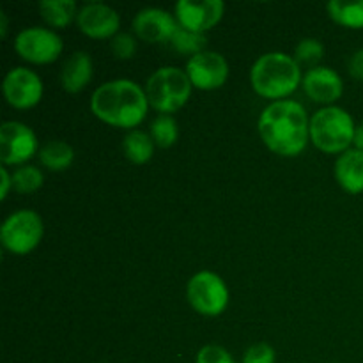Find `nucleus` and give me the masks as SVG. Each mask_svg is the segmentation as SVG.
I'll list each match as a JSON object with an SVG mask.
<instances>
[{
	"label": "nucleus",
	"mask_w": 363,
	"mask_h": 363,
	"mask_svg": "<svg viewBox=\"0 0 363 363\" xmlns=\"http://www.w3.org/2000/svg\"><path fill=\"white\" fill-rule=\"evenodd\" d=\"M259 133L273 152L296 156L305 149L311 133L307 112L298 101H275L262 110L259 117Z\"/></svg>",
	"instance_id": "f257e3e1"
},
{
	"label": "nucleus",
	"mask_w": 363,
	"mask_h": 363,
	"mask_svg": "<svg viewBox=\"0 0 363 363\" xmlns=\"http://www.w3.org/2000/svg\"><path fill=\"white\" fill-rule=\"evenodd\" d=\"M149 99L138 84L131 80H112L99 85L91 98L96 117L119 128H133L147 113Z\"/></svg>",
	"instance_id": "f03ea898"
},
{
	"label": "nucleus",
	"mask_w": 363,
	"mask_h": 363,
	"mask_svg": "<svg viewBox=\"0 0 363 363\" xmlns=\"http://www.w3.org/2000/svg\"><path fill=\"white\" fill-rule=\"evenodd\" d=\"M250 80L257 94L269 99H279L296 91L301 80L300 66L296 59L287 53H264L252 66Z\"/></svg>",
	"instance_id": "7ed1b4c3"
},
{
	"label": "nucleus",
	"mask_w": 363,
	"mask_h": 363,
	"mask_svg": "<svg viewBox=\"0 0 363 363\" xmlns=\"http://www.w3.org/2000/svg\"><path fill=\"white\" fill-rule=\"evenodd\" d=\"M354 123L340 106L318 110L311 121L312 142L325 152L346 151L354 138Z\"/></svg>",
	"instance_id": "20e7f679"
},
{
	"label": "nucleus",
	"mask_w": 363,
	"mask_h": 363,
	"mask_svg": "<svg viewBox=\"0 0 363 363\" xmlns=\"http://www.w3.org/2000/svg\"><path fill=\"white\" fill-rule=\"evenodd\" d=\"M191 92V82L186 71L179 67H160L149 77L145 85L149 105L158 112L170 113L179 110L188 101Z\"/></svg>",
	"instance_id": "39448f33"
},
{
	"label": "nucleus",
	"mask_w": 363,
	"mask_h": 363,
	"mask_svg": "<svg viewBox=\"0 0 363 363\" xmlns=\"http://www.w3.org/2000/svg\"><path fill=\"white\" fill-rule=\"evenodd\" d=\"M43 220L30 209H21L6 218L0 229V240L9 252L18 255L28 254L43 238Z\"/></svg>",
	"instance_id": "423d86ee"
},
{
	"label": "nucleus",
	"mask_w": 363,
	"mask_h": 363,
	"mask_svg": "<svg viewBox=\"0 0 363 363\" xmlns=\"http://www.w3.org/2000/svg\"><path fill=\"white\" fill-rule=\"evenodd\" d=\"M188 301L204 315H218L229 303V289L225 282L213 272H199L188 282Z\"/></svg>",
	"instance_id": "0eeeda50"
},
{
	"label": "nucleus",
	"mask_w": 363,
	"mask_h": 363,
	"mask_svg": "<svg viewBox=\"0 0 363 363\" xmlns=\"http://www.w3.org/2000/svg\"><path fill=\"white\" fill-rule=\"evenodd\" d=\"M14 48L28 62L48 64L53 62L62 52V39L50 28L30 27L23 28L16 35Z\"/></svg>",
	"instance_id": "6e6552de"
},
{
	"label": "nucleus",
	"mask_w": 363,
	"mask_h": 363,
	"mask_svg": "<svg viewBox=\"0 0 363 363\" xmlns=\"http://www.w3.org/2000/svg\"><path fill=\"white\" fill-rule=\"evenodd\" d=\"M38 151L34 131L18 121H7L0 128V160L6 165L27 162Z\"/></svg>",
	"instance_id": "1a4fd4ad"
},
{
	"label": "nucleus",
	"mask_w": 363,
	"mask_h": 363,
	"mask_svg": "<svg viewBox=\"0 0 363 363\" xmlns=\"http://www.w3.org/2000/svg\"><path fill=\"white\" fill-rule=\"evenodd\" d=\"M186 74L191 85L204 91L218 89L229 77V64L218 52H201L190 57L186 64Z\"/></svg>",
	"instance_id": "9d476101"
},
{
	"label": "nucleus",
	"mask_w": 363,
	"mask_h": 363,
	"mask_svg": "<svg viewBox=\"0 0 363 363\" xmlns=\"http://www.w3.org/2000/svg\"><path fill=\"white\" fill-rule=\"evenodd\" d=\"M4 96L14 108H30L43 96L41 78L27 67H14L4 78Z\"/></svg>",
	"instance_id": "9b49d317"
},
{
	"label": "nucleus",
	"mask_w": 363,
	"mask_h": 363,
	"mask_svg": "<svg viewBox=\"0 0 363 363\" xmlns=\"http://www.w3.org/2000/svg\"><path fill=\"white\" fill-rule=\"evenodd\" d=\"M176 14L181 27L204 34L222 18L223 2L222 0H202V2L179 0L176 4Z\"/></svg>",
	"instance_id": "f8f14e48"
},
{
	"label": "nucleus",
	"mask_w": 363,
	"mask_h": 363,
	"mask_svg": "<svg viewBox=\"0 0 363 363\" xmlns=\"http://www.w3.org/2000/svg\"><path fill=\"white\" fill-rule=\"evenodd\" d=\"M177 21L167 11L158 7H147L138 11L133 20L135 34L145 43H163L170 41L174 32L177 30Z\"/></svg>",
	"instance_id": "ddd939ff"
},
{
	"label": "nucleus",
	"mask_w": 363,
	"mask_h": 363,
	"mask_svg": "<svg viewBox=\"0 0 363 363\" xmlns=\"http://www.w3.org/2000/svg\"><path fill=\"white\" fill-rule=\"evenodd\" d=\"M78 27L84 34L91 35V38H110L119 28V14L112 9L110 6L101 2H91L85 4L77 14Z\"/></svg>",
	"instance_id": "4468645a"
},
{
	"label": "nucleus",
	"mask_w": 363,
	"mask_h": 363,
	"mask_svg": "<svg viewBox=\"0 0 363 363\" xmlns=\"http://www.w3.org/2000/svg\"><path fill=\"white\" fill-rule=\"evenodd\" d=\"M303 89L308 98L319 103H332L342 96V80L332 67L318 66L303 77Z\"/></svg>",
	"instance_id": "2eb2a0df"
},
{
	"label": "nucleus",
	"mask_w": 363,
	"mask_h": 363,
	"mask_svg": "<svg viewBox=\"0 0 363 363\" xmlns=\"http://www.w3.org/2000/svg\"><path fill=\"white\" fill-rule=\"evenodd\" d=\"M335 177L340 186L350 194L363 191V151H344L335 163Z\"/></svg>",
	"instance_id": "dca6fc26"
},
{
	"label": "nucleus",
	"mask_w": 363,
	"mask_h": 363,
	"mask_svg": "<svg viewBox=\"0 0 363 363\" xmlns=\"http://www.w3.org/2000/svg\"><path fill=\"white\" fill-rule=\"evenodd\" d=\"M92 78V60L89 53L77 52L64 62L60 82L67 92H80Z\"/></svg>",
	"instance_id": "f3484780"
},
{
	"label": "nucleus",
	"mask_w": 363,
	"mask_h": 363,
	"mask_svg": "<svg viewBox=\"0 0 363 363\" xmlns=\"http://www.w3.org/2000/svg\"><path fill=\"white\" fill-rule=\"evenodd\" d=\"M74 158V151L67 142L62 140H50L39 149V160L48 170H60L67 169Z\"/></svg>",
	"instance_id": "a211bd4d"
},
{
	"label": "nucleus",
	"mask_w": 363,
	"mask_h": 363,
	"mask_svg": "<svg viewBox=\"0 0 363 363\" xmlns=\"http://www.w3.org/2000/svg\"><path fill=\"white\" fill-rule=\"evenodd\" d=\"M123 149L130 162L145 163L151 160L152 152H155V140L151 138V135L140 130H133L124 137Z\"/></svg>",
	"instance_id": "6ab92c4d"
},
{
	"label": "nucleus",
	"mask_w": 363,
	"mask_h": 363,
	"mask_svg": "<svg viewBox=\"0 0 363 363\" xmlns=\"http://www.w3.org/2000/svg\"><path fill=\"white\" fill-rule=\"evenodd\" d=\"M39 11H41V16L45 18L46 23L57 28L69 25L74 14H78L77 4L73 0H43V2H39Z\"/></svg>",
	"instance_id": "aec40b11"
},
{
	"label": "nucleus",
	"mask_w": 363,
	"mask_h": 363,
	"mask_svg": "<svg viewBox=\"0 0 363 363\" xmlns=\"http://www.w3.org/2000/svg\"><path fill=\"white\" fill-rule=\"evenodd\" d=\"M328 13L337 23L351 28L363 27V0L362 2L332 0V2H328Z\"/></svg>",
	"instance_id": "412c9836"
},
{
	"label": "nucleus",
	"mask_w": 363,
	"mask_h": 363,
	"mask_svg": "<svg viewBox=\"0 0 363 363\" xmlns=\"http://www.w3.org/2000/svg\"><path fill=\"white\" fill-rule=\"evenodd\" d=\"M170 45L176 52L179 53H191V57L197 55V53L204 52V46L208 45V39L201 32L188 30L184 27H177V30L174 32V35L170 38Z\"/></svg>",
	"instance_id": "4be33fe9"
},
{
	"label": "nucleus",
	"mask_w": 363,
	"mask_h": 363,
	"mask_svg": "<svg viewBox=\"0 0 363 363\" xmlns=\"http://www.w3.org/2000/svg\"><path fill=\"white\" fill-rule=\"evenodd\" d=\"M177 137H179V130H177V123L174 117L162 113L156 117L151 124V138L155 140L156 145L160 147H170L176 144Z\"/></svg>",
	"instance_id": "5701e85b"
},
{
	"label": "nucleus",
	"mask_w": 363,
	"mask_h": 363,
	"mask_svg": "<svg viewBox=\"0 0 363 363\" xmlns=\"http://www.w3.org/2000/svg\"><path fill=\"white\" fill-rule=\"evenodd\" d=\"M43 174L38 167L23 165L13 174V188L20 194H30L41 188Z\"/></svg>",
	"instance_id": "b1692460"
},
{
	"label": "nucleus",
	"mask_w": 363,
	"mask_h": 363,
	"mask_svg": "<svg viewBox=\"0 0 363 363\" xmlns=\"http://www.w3.org/2000/svg\"><path fill=\"white\" fill-rule=\"evenodd\" d=\"M323 52H325V48H323L321 41L307 38L298 43L296 50H294V59H296V62L315 64L321 60Z\"/></svg>",
	"instance_id": "393cba45"
},
{
	"label": "nucleus",
	"mask_w": 363,
	"mask_h": 363,
	"mask_svg": "<svg viewBox=\"0 0 363 363\" xmlns=\"http://www.w3.org/2000/svg\"><path fill=\"white\" fill-rule=\"evenodd\" d=\"M110 48H112L113 55L117 59H131L137 52V41H135L133 35L130 34H116L110 43Z\"/></svg>",
	"instance_id": "a878e982"
},
{
	"label": "nucleus",
	"mask_w": 363,
	"mask_h": 363,
	"mask_svg": "<svg viewBox=\"0 0 363 363\" xmlns=\"http://www.w3.org/2000/svg\"><path fill=\"white\" fill-rule=\"evenodd\" d=\"M243 363H275V350L266 342L254 344L245 353Z\"/></svg>",
	"instance_id": "bb28decb"
},
{
	"label": "nucleus",
	"mask_w": 363,
	"mask_h": 363,
	"mask_svg": "<svg viewBox=\"0 0 363 363\" xmlns=\"http://www.w3.org/2000/svg\"><path fill=\"white\" fill-rule=\"evenodd\" d=\"M197 363H234V360L229 351L223 350L222 346L209 344L199 351Z\"/></svg>",
	"instance_id": "cd10ccee"
},
{
	"label": "nucleus",
	"mask_w": 363,
	"mask_h": 363,
	"mask_svg": "<svg viewBox=\"0 0 363 363\" xmlns=\"http://www.w3.org/2000/svg\"><path fill=\"white\" fill-rule=\"evenodd\" d=\"M350 73L363 82V50H358L350 60Z\"/></svg>",
	"instance_id": "c85d7f7f"
},
{
	"label": "nucleus",
	"mask_w": 363,
	"mask_h": 363,
	"mask_svg": "<svg viewBox=\"0 0 363 363\" xmlns=\"http://www.w3.org/2000/svg\"><path fill=\"white\" fill-rule=\"evenodd\" d=\"M0 176H2V199H6L7 191H9V186L13 184V179H11L6 169H0Z\"/></svg>",
	"instance_id": "c756f323"
},
{
	"label": "nucleus",
	"mask_w": 363,
	"mask_h": 363,
	"mask_svg": "<svg viewBox=\"0 0 363 363\" xmlns=\"http://www.w3.org/2000/svg\"><path fill=\"white\" fill-rule=\"evenodd\" d=\"M353 142H354V145H357L358 151H363V124L357 126V130H354Z\"/></svg>",
	"instance_id": "7c9ffc66"
}]
</instances>
